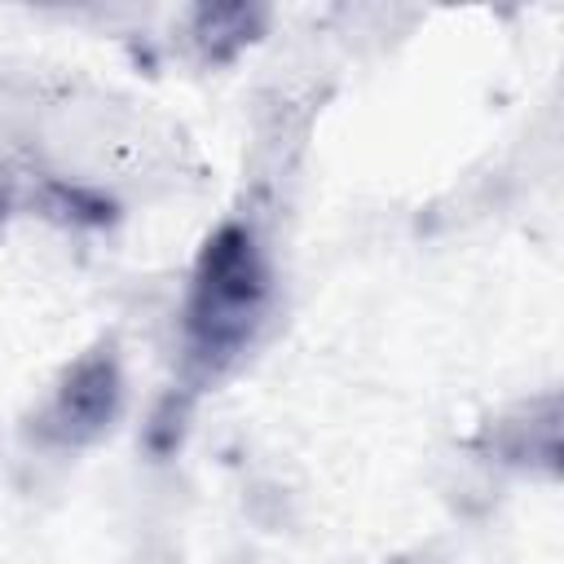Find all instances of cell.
Instances as JSON below:
<instances>
[{
	"label": "cell",
	"instance_id": "7a4b0ae2",
	"mask_svg": "<svg viewBox=\"0 0 564 564\" xmlns=\"http://www.w3.org/2000/svg\"><path fill=\"white\" fill-rule=\"evenodd\" d=\"M119 401H123V379L115 352L110 348L84 352L53 388L40 414V436L53 445H84L115 423Z\"/></svg>",
	"mask_w": 564,
	"mask_h": 564
},
{
	"label": "cell",
	"instance_id": "277c9868",
	"mask_svg": "<svg viewBox=\"0 0 564 564\" xmlns=\"http://www.w3.org/2000/svg\"><path fill=\"white\" fill-rule=\"evenodd\" d=\"M0 216H4V189H0Z\"/></svg>",
	"mask_w": 564,
	"mask_h": 564
},
{
	"label": "cell",
	"instance_id": "6da1fadb",
	"mask_svg": "<svg viewBox=\"0 0 564 564\" xmlns=\"http://www.w3.org/2000/svg\"><path fill=\"white\" fill-rule=\"evenodd\" d=\"M269 295L273 273L256 229L242 220H225L216 234H207L181 313L185 375L194 383H216L225 370L242 361L269 313Z\"/></svg>",
	"mask_w": 564,
	"mask_h": 564
},
{
	"label": "cell",
	"instance_id": "5b68a950",
	"mask_svg": "<svg viewBox=\"0 0 564 564\" xmlns=\"http://www.w3.org/2000/svg\"><path fill=\"white\" fill-rule=\"evenodd\" d=\"M397 564H401V560H397Z\"/></svg>",
	"mask_w": 564,
	"mask_h": 564
},
{
	"label": "cell",
	"instance_id": "3957f363",
	"mask_svg": "<svg viewBox=\"0 0 564 564\" xmlns=\"http://www.w3.org/2000/svg\"><path fill=\"white\" fill-rule=\"evenodd\" d=\"M264 9H198V18H194V40L203 44V53L212 57V62H225V57H234L242 44H251L256 40V31L264 26Z\"/></svg>",
	"mask_w": 564,
	"mask_h": 564
}]
</instances>
